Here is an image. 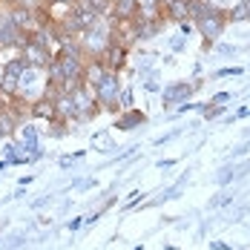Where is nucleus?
<instances>
[{
    "label": "nucleus",
    "instance_id": "obj_1",
    "mask_svg": "<svg viewBox=\"0 0 250 250\" xmlns=\"http://www.w3.org/2000/svg\"><path fill=\"white\" fill-rule=\"evenodd\" d=\"M196 29H199V35H204V52L210 49L219 38H222V32H225V26H227V12L225 9H207L204 15H199L196 21Z\"/></svg>",
    "mask_w": 250,
    "mask_h": 250
},
{
    "label": "nucleus",
    "instance_id": "obj_2",
    "mask_svg": "<svg viewBox=\"0 0 250 250\" xmlns=\"http://www.w3.org/2000/svg\"><path fill=\"white\" fill-rule=\"evenodd\" d=\"M69 95H72V104H75V121L86 124V121H92V118L101 112V104H98V95H95V86L81 83V86H78V89H72Z\"/></svg>",
    "mask_w": 250,
    "mask_h": 250
},
{
    "label": "nucleus",
    "instance_id": "obj_3",
    "mask_svg": "<svg viewBox=\"0 0 250 250\" xmlns=\"http://www.w3.org/2000/svg\"><path fill=\"white\" fill-rule=\"evenodd\" d=\"M95 95H98V104L106 109V112H121V106H118V95H121V78L115 75V72H109V75L104 78L98 86H95Z\"/></svg>",
    "mask_w": 250,
    "mask_h": 250
},
{
    "label": "nucleus",
    "instance_id": "obj_4",
    "mask_svg": "<svg viewBox=\"0 0 250 250\" xmlns=\"http://www.w3.org/2000/svg\"><path fill=\"white\" fill-rule=\"evenodd\" d=\"M126 55H129V49H124V46H118V43H112V41H109V46L104 49V55H101L98 61L106 66V72L121 75V69L126 66Z\"/></svg>",
    "mask_w": 250,
    "mask_h": 250
},
{
    "label": "nucleus",
    "instance_id": "obj_5",
    "mask_svg": "<svg viewBox=\"0 0 250 250\" xmlns=\"http://www.w3.org/2000/svg\"><path fill=\"white\" fill-rule=\"evenodd\" d=\"M112 43L129 49L132 43H138V21H115L112 26Z\"/></svg>",
    "mask_w": 250,
    "mask_h": 250
},
{
    "label": "nucleus",
    "instance_id": "obj_6",
    "mask_svg": "<svg viewBox=\"0 0 250 250\" xmlns=\"http://www.w3.org/2000/svg\"><path fill=\"white\" fill-rule=\"evenodd\" d=\"M21 58H23L29 66H35V69H46L52 61H55V55L49 49H43V46H38V43H26L23 49H21Z\"/></svg>",
    "mask_w": 250,
    "mask_h": 250
},
{
    "label": "nucleus",
    "instance_id": "obj_7",
    "mask_svg": "<svg viewBox=\"0 0 250 250\" xmlns=\"http://www.w3.org/2000/svg\"><path fill=\"white\" fill-rule=\"evenodd\" d=\"M29 118H38V121H55V118H58V112H55V101L46 98V95L35 98L32 104H29Z\"/></svg>",
    "mask_w": 250,
    "mask_h": 250
},
{
    "label": "nucleus",
    "instance_id": "obj_8",
    "mask_svg": "<svg viewBox=\"0 0 250 250\" xmlns=\"http://www.w3.org/2000/svg\"><path fill=\"white\" fill-rule=\"evenodd\" d=\"M106 75H109V72H106V66L101 63L98 58H89V61L83 63V75H81V83H86V86H98V83H101V81H104Z\"/></svg>",
    "mask_w": 250,
    "mask_h": 250
},
{
    "label": "nucleus",
    "instance_id": "obj_9",
    "mask_svg": "<svg viewBox=\"0 0 250 250\" xmlns=\"http://www.w3.org/2000/svg\"><path fill=\"white\" fill-rule=\"evenodd\" d=\"M201 83L199 81H193V83H184V81H178V83H173V86H167L164 89V101L167 104H178V101H187L196 89H199Z\"/></svg>",
    "mask_w": 250,
    "mask_h": 250
},
{
    "label": "nucleus",
    "instance_id": "obj_10",
    "mask_svg": "<svg viewBox=\"0 0 250 250\" xmlns=\"http://www.w3.org/2000/svg\"><path fill=\"white\" fill-rule=\"evenodd\" d=\"M141 3L138 0H112V18L115 21H138Z\"/></svg>",
    "mask_w": 250,
    "mask_h": 250
},
{
    "label": "nucleus",
    "instance_id": "obj_11",
    "mask_svg": "<svg viewBox=\"0 0 250 250\" xmlns=\"http://www.w3.org/2000/svg\"><path fill=\"white\" fill-rule=\"evenodd\" d=\"M164 15H167V21H178V23L190 21V0H170L164 6Z\"/></svg>",
    "mask_w": 250,
    "mask_h": 250
},
{
    "label": "nucleus",
    "instance_id": "obj_12",
    "mask_svg": "<svg viewBox=\"0 0 250 250\" xmlns=\"http://www.w3.org/2000/svg\"><path fill=\"white\" fill-rule=\"evenodd\" d=\"M227 21L230 23H242V21H250V0H239L230 12H227Z\"/></svg>",
    "mask_w": 250,
    "mask_h": 250
},
{
    "label": "nucleus",
    "instance_id": "obj_13",
    "mask_svg": "<svg viewBox=\"0 0 250 250\" xmlns=\"http://www.w3.org/2000/svg\"><path fill=\"white\" fill-rule=\"evenodd\" d=\"M144 121H147V118H144L141 112H135V109H129L126 115H121V118H118V126H121V129H132L135 124H144Z\"/></svg>",
    "mask_w": 250,
    "mask_h": 250
},
{
    "label": "nucleus",
    "instance_id": "obj_14",
    "mask_svg": "<svg viewBox=\"0 0 250 250\" xmlns=\"http://www.w3.org/2000/svg\"><path fill=\"white\" fill-rule=\"evenodd\" d=\"M225 204H230V193H219L216 199L207 201V207H225Z\"/></svg>",
    "mask_w": 250,
    "mask_h": 250
},
{
    "label": "nucleus",
    "instance_id": "obj_15",
    "mask_svg": "<svg viewBox=\"0 0 250 250\" xmlns=\"http://www.w3.org/2000/svg\"><path fill=\"white\" fill-rule=\"evenodd\" d=\"M118 106H121V109H129V106H132V92H129V89H121V95H118Z\"/></svg>",
    "mask_w": 250,
    "mask_h": 250
},
{
    "label": "nucleus",
    "instance_id": "obj_16",
    "mask_svg": "<svg viewBox=\"0 0 250 250\" xmlns=\"http://www.w3.org/2000/svg\"><path fill=\"white\" fill-rule=\"evenodd\" d=\"M225 101H230V92H219L210 104H213V106H225Z\"/></svg>",
    "mask_w": 250,
    "mask_h": 250
},
{
    "label": "nucleus",
    "instance_id": "obj_17",
    "mask_svg": "<svg viewBox=\"0 0 250 250\" xmlns=\"http://www.w3.org/2000/svg\"><path fill=\"white\" fill-rule=\"evenodd\" d=\"M216 75H219V78H227V75H242V69H239V66H233V69H219Z\"/></svg>",
    "mask_w": 250,
    "mask_h": 250
},
{
    "label": "nucleus",
    "instance_id": "obj_18",
    "mask_svg": "<svg viewBox=\"0 0 250 250\" xmlns=\"http://www.w3.org/2000/svg\"><path fill=\"white\" fill-rule=\"evenodd\" d=\"M230 178H233V170H222V173H219V184H227Z\"/></svg>",
    "mask_w": 250,
    "mask_h": 250
},
{
    "label": "nucleus",
    "instance_id": "obj_19",
    "mask_svg": "<svg viewBox=\"0 0 250 250\" xmlns=\"http://www.w3.org/2000/svg\"><path fill=\"white\" fill-rule=\"evenodd\" d=\"M81 225H83V216H81V219H72V222H69V233H75Z\"/></svg>",
    "mask_w": 250,
    "mask_h": 250
},
{
    "label": "nucleus",
    "instance_id": "obj_20",
    "mask_svg": "<svg viewBox=\"0 0 250 250\" xmlns=\"http://www.w3.org/2000/svg\"><path fill=\"white\" fill-rule=\"evenodd\" d=\"M43 3H46V0H43Z\"/></svg>",
    "mask_w": 250,
    "mask_h": 250
}]
</instances>
